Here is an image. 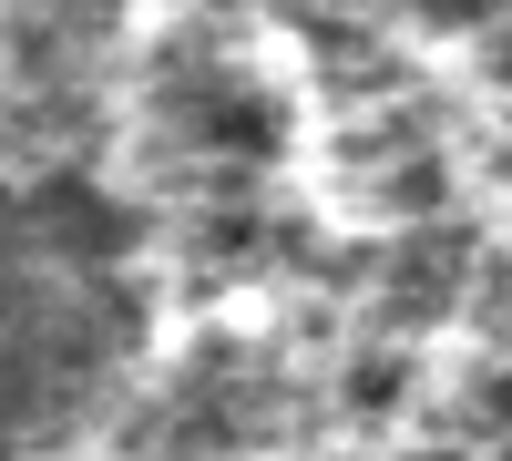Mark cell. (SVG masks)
Instances as JSON below:
<instances>
[{
    "label": "cell",
    "instance_id": "cell-2",
    "mask_svg": "<svg viewBox=\"0 0 512 461\" xmlns=\"http://www.w3.org/2000/svg\"><path fill=\"white\" fill-rule=\"evenodd\" d=\"M31 236L52 246V257H72V267H123V246H134V216H123L103 185L52 175V185L31 195Z\"/></svg>",
    "mask_w": 512,
    "mask_h": 461
},
{
    "label": "cell",
    "instance_id": "cell-4",
    "mask_svg": "<svg viewBox=\"0 0 512 461\" xmlns=\"http://www.w3.org/2000/svg\"><path fill=\"white\" fill-rule=\"evenodd\" d=\"M410 11L431 21V31H472V21H492V11H502V0H410Z\"/></svg>",
    "mask_w": 512,
    "mask_h": 461
},
{
    "label": "cell",
    "instance_id": "cell-5",
    "mask_svg": "<svg viewBox=\"0 0 512 461\" xmlns=\"http://www.w3.org/2000/svg\"><path fill=\"white\" fill-rule=\"evenodd\" d=\"M492 72H502V82H512V41H502V52H492Z\"/></svg>",
    "mask_w": 512,
    "mask_h": 461
},
{
    "label": "cell",
    "instance_id": "cell-6",
    "mask_svg": "<svg viewBox=\"0 0 512 461\" xmlns=\"http://www.w3.org/2000/svg\"><path fill=\"white\" fill-rule=\"evenodd\" d=\"M502 339H512V318H502Z\"/></svg>",
    "mask_w": 512,
    "mask_h": 461
},
{
    "label": "cell",
    "instance_id": "cell-1",
    "mask_svg": "<svg viewBox=\"0 0 512 461\" xmlns=\"http://www.w3.org/2000/svg\"><path fill=\"white\" fill-rule=\"evenodd\" d=\"M164 103H175V134L205 144L216 164H267V154L287 144V113L256 93L246 72H195L185 93H164Z\"/></svg>",
    "mask_w": 512,
    "mask_h": 461
},
{
    "label": "cell",
    "instance_id": "cell-3",
    "mask_svg": "<svg viewBox=\"0 0 512 461\" xmlns=\"http://www.w3.org/2000/svg\"><path fill=\"white\" fill-rule=\"evenodd\" d=\"M461 287V236H400L390 257V318H441Z\"/></svg>",
    "mask_w": 512,
    "mask_h": 461
}]
</instances>
